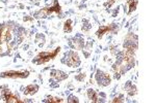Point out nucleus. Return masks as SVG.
<instances>
[{
  "mask_svg": "<svg viewBox=\"0 0 156 103\" xmlns=\"http://www.w3.org/2000/svg\"><path fill=\"white\" fill-rule=\"evenodd\" d=\"M72 20H68V21L65 23V27H64V30L65 32H71L72 31Z\"/></svg>",
  "mask_w": 156,
  "mask_h": 103,
  "instance_id": "12",
  "label": "nucleus"
},
{
  "mask_svg": "<svg viewBox=\"0 0 156 103\" xmlns=\"http://www.w3.org/2000/svg\"><path fill=\"white\" fill-rule=\"evenodd\" d=\"M29 74L28 71H14V70H11V71L7 72H3L1 74L2 77H12V79H24V77H27Z\"/></svg>",
  "mask_w": 156,
  "mask_h": 103,
  "instance_id": "3",
  "label": "nucleus"
},
{
  "mask_svg": "<svg viewBox=\"0 0 156 103\" xmlns=\"http://www.w3.org/2000/svg\"><path fill=\"white\" fill-rule=\"evenodd\" d=\"M48 101L49 102H62L64 100L62 98H57V97H48Z\"/></svg>",
  "mask_w": 156,
  "mask_h": 103,
  "instance_id": "13",
  "label": "nucleus"
},
{
  "mask_svg": "<svg viewBox=\"0 0 156 103\" xmlns=\"http://www.w3.org/2000/svg\"><path fill=\"white\" fill-rule=\"evenodd\" d=\"M67 64L71 67H77L80 64V60L75 53H70L67 59Z\"/></svg>",
  "mask_w": 156,
  "mask_h": 103,
  "instance_id": "5",
  "label": "nucleus"
},
{
  "mask_svg": "<svg viewBox=\"0 0 156 103\" xmlns=\"http://www.w3.org/2000/svg\"><path fill=\"white\" fill-rule=\"evenodd\" d=\"M97 80L99 82V85L101 86H108L110 82V79H109V75L106 73H103L102 71L98 70L97 72Z\"/></svg>",
  "mask_w": 156,
  "mask_h": 103,
  "instance_id": "4",
  "label": "nucleus"
},
{
  "mask_svg": "<svg viewBox=\"0 0 156 103\" xmlns=\"http://www.w3.org/2000/svg\"><path fill=\"white\" fill-rule=\"evenodd\" d=\"M51 75L53 77H55L57 80H62V79H65L68 75L66 73H64V72L62 71H58V70H53V71L51 72Z\"/></svg>",
  "mask_w": 156,
  "mask_h": 103,
  "instance_id": "8",
  "label": "nucleus"
},
{
  "mask_svg": "<svg viewBox=\"0 0 156 103\" xmlns=\"http://www.w3.org/2000/svg\"><path fill=\"white\" fill-rule=\"evenodd\" d=\"M37 90H39V87H37V85H29V86H27L26 89H25L24 94L25 95H34L37 92Z\"/></svg>",
  "mask_w": 156,
  "mask_h": 103,
  "instance_id": "7",
  "label": "nucleus"
},
{
  "mask_svg": "<svg viewBox=\"0 0 156 103\" xmlns=\"http://www.w3.org/2000/svg\"><path fill=\"white\" fill-rule=\"evenodd\" d=\"M107 31H109V27H100V29L98 30V32H97V36L99 37V38H101Z\"/></svg>",
  "mask_w": 156,
  "mask_h": 103,
  "instance_id": "11",
  "label": "nucleus"
},
{
  "mask_svg": "<svg viewBox=\"0 0 156 103\" xmlns=\"http://www.w3.org/2000/svg\"><path fill=\"white\" fill-rule=\"evenodd\" d=\"M1 98L3 101L5 102H9V103H17V102H22L21 100L19 99L18 96H16V95H14L12 93L9 91V90H3L1 93Z\"/></svg>",
  "mask_w": 156,
  "mask_h": 103,
  "instance_id": "2",
  "label": "nucleus"
},
{
  "mask_svg": "<svg viewBox=\"0 0 156 103\" xmlns=\"http://www.w3.org/2000/svg\"><path fill=\"white\" fill-rule=\"evenodd\" d=\"M127 4H128V6H129V11H128V14H131V12L134 11L135 8H136L137 0H128Z\"/></svg>",
  "mask_w": 156,
  "mask_h": 103,
  "instance_id": "10",
  "label": "nucleus"
},
{
  "mask_svg": "<svg viewBox=\"0 0 156 103\" xmlns=\"http://www.w3.org/2000/svg\"><path fill=\"white\" fill-rule=\"evenodd\" d=\"M59 47H57L56 50H55L54 52H44V53H41V54H39V56L37 57V59H40L39 61L37 62V64H42V63H46V62H48L49 60L53 59L55 58V56L57 55V53H59Z\"/></svg>",
  "mask_w": 156,
  "mask_h": 103,
  "instance_id": "1",
  "label": "nucleus"
},
{
  "mask_svg": "<svg viewBox=\"0 0 156 103\" xmlns=\"http://www.w3.org/2000/svg\"><path fill=\"white\" fill-rule=\"evenodd\" d=\"M87 97H89V99L90 100V101L93 102H97L98 101V96H97V93L95 90L93 89H90L89 91H87Z\"/></svg>",
  "mask_w": 156,
  "mask_h": 103,
  "instance_id": "9",
  "label": "nucleus"
},
{
  "mask_svg": "<svg viewBox=\"0 0 156 103\" xmlns=\"http://www.w3.org/2000/svg\"><path fill=\"white\" fill-rule=\"evenodd\" d=\"M9 38H11V31H9V27H4L0 31V46L2 43H4V42H6Z\"/></svg>",
  "mask_w": 156,
  "mask_h": 103,
  "instance_id": "6",
  "label": "nucleus"
},
{
  "mask_svg": "<svg viewBox=\"0 0 156 103\" xmlns=\"http://www.w3.org/2000/svg\"><path fill=\"white\" fill-rule=\"evenodd\" d=\"M73 101H75V102H78V100H77V98L76 97H73V96H71L70 97V100H69V102H73Z\"/></svg>",
  "mask_w": 156,
  "mask_h": 103,
  "instance_id": "14",
  "label": "nucleus"
}]
</instances>
